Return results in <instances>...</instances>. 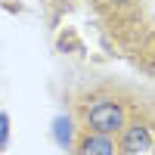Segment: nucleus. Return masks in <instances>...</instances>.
<instances>
[{
  "instance_id": "1",
  "label": "nucleus",
  "mask_w": 155,
  "mask_h": 155,
  "mask_svg": "<svg viewBox=\"0 0 155 155\" xmlns=\"http://www.w3.org/2000/svg\"><path fill=\"white\" fill-rule=\"evenodd\" d=\"M78 112H81L84 130H93V134L118 137L121 127L127 124V102H124L121 96L109 93V90L90 93L84 102H78Z\"/></svg>"
},
{
  "instance_id": "2",
  "label": "nucleus",
  "mask_w": 155,
  "mask_h": 155,
  "mask_svg": "<svg viewBox=\"0 0 155 155\" xmlns=\"http://www.w3.org/2000/svg\"><path fill=\"white\" fill-rule=\"evenodd\" d=\"M118 137H121L118 140L121 155H137V152H146L152 146V127H149V121H140V118L124 124Z\"/></svg>"
},
{
  "instance_id": "4",
  "label": "nucleus",
  "mask_w": 155,
  "mask_h": 155,
  "mask_svg": "<svg viewBox=\"0 0 155 155\" xmlns=\"http://www.w3.org/2000/svg\"><path fill=\"white\" fill-rule=\"evenodd\" d=\"M56 140H59V146L71 143V121L68 118H56Z\"/></svg>"
},
{
  "instance_id": "5",
  "label": "nucleus",
  "mask_w": 155,
  "mask_h": 155,
  "mask_svg": "<svg viewBox=\"0 0 155 155\" xmlns=\"http://www.w3.org/2000/svg\"><path fill=\"white\" fill-rule=\"evenodd\" d=\"M6 140H9V115L0 112V149L6 146Z\"/></svg>"
},
{
  "instance_id": "3",
  "label": "nucleus",
  "mask_w": 155,
  "mask_h": 155,
  "mask_svg": "<svg viewBox=\"0 0 155 155\" xmlns=\"http://www.w3.org/2000/svg\"><path fill=\"white\" fill-rule=\"evenodd\" d=\"M74 152L78 155H121L115 137L109 134H93V130H84L74 143Z\"/></svg>"
}]
</instances>
